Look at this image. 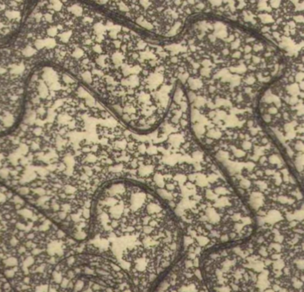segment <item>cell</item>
I'll use <instances>...</instances> for the list:
<instances>
[{
	"mask_svg": "<svg viewBox=\"0 0 304 292\" xmlns=\"http://www.w3.org/2000/svg\"><path fill=\"white\" fill-rule=\"evenodd\" d=\"M96 215L117 240L113 259L137 292H151L182 257L181 222L153 192L126 183L107 188Z\"/></svg>",
	"mask_w": 304,
	"mask_h": 292,
	"instance_id": "obj_1",
	"label": "cell"
},
{
	"mask_svg": "<svg viewBox=\"0 0 304 292\" xmlns=\"http://www.w3.org/2000/svg\"><path fill=\"white\" fill-rule=\"evenodd\" d=\"M282 227L209 248L198 261L211 292H303V231Z\"/></svg>",
	"mask_w": 304,
	"mask_h": 292,
	"instance_id": "obj_2",
	"label": "cell"
},
{
	"mask_svg": "<svg viewBox=\"0 0 304 292\" xmlns=\"http://www.w3.org/2000/svg\"><path fill=\"white\" fill-rule=\"evenodd\" d=\"M151 292L211 291L203 281L199 263L182 256Z\"/></svg>",
	"mask_w": 304,
	"mask_h": 292,
	"instance_id": "obj_3",
	"label": "cell"
}]
</instances>
